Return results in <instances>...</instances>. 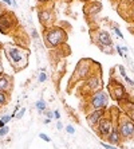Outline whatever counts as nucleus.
Returning a JSON list of instances; mask_svg holds the SVG:
<instances>
[{"mask_svg":"<svg viewBox=\"0 0 134 149\" xmlns=\"http://www.w3.org/2000/svg\"><path fill=\"white\" fill-rule=\"evenodd\" d=\"M1 51L4 52V55L14 70V73H19L28 66L30 50L27 47L19 46L16 43H3Z\"/></svg>","mask_w":134,"mask_h":149,"instance_id":"obj_1","label":"nucleus"},{"mask_svg":"<svg viewBox=\"0 0 134 149\" xmlns=\"http://www.w3.org/2000/svg\"><path fill=\"white\" fill-rule=\"evenodd\" d=\"M99 69H102L101 65L98 62H95V61H93V59H90V58L79 59L69 79V89H67V91L71 93L72 87L78 86L79 83L83 82L85 79H87L89 77H91L97 70H99Z\"/></svg>","mask_w":134,"mask_h":149,"instance_id":"obj_2","label":"nucleus"},{"mask_svg":"<svg viewBox=\"0 0 134 149\" xmlns=\"http://www.w3.org/2000/svg\"><path fill=\"white\" fill-rule=\"evenodd\" d=\"M69 40V32L62 26H51L43 30V42L44 46L50 50L60 49L67 45Z\"/></svg>","mask_w":134,"mask_h":149,"instance_id":"obj_3","label":"nucleus"},{"mask_svg":"<svg viewBox=\"0 0 134 149\" xmlns=\"http://www.w3.org/2000/svg\"><path fill=\"white\" fill-rule=\"evenodd\" d=\"M103 89V78H102V69L97 70L91 77H89L87 79L81 82L76 87V94H79V97L82 100H86L91 94L97 93Z\"/></svg>","mask_w":134,"mask_h":149,"instance_id":"obj_4","label":"nucleus"},{"mask_svg":"<svg viewBox=\"0 0 134 149\" xmlns=\"http://www.w3.org/2000/svg\"><path fill=\"white\" fill-rule=\"evenodd\" d=\"M109 100H110L109 93L105 89H102V90L91 94L90 97H87L83 101H85V108H87L89 111H91V110H99V109H107L109 108Z\"/></svg>","mask_w":134,"mask_h":149,"instance_id":"obj_5","label":"nucleus"},{"mask_svg":"<svg viewBox=\"0 0 134 149\" xmlns=\"http://www.w3.org/2000/svg\"><path fill=\"white\" fill-rule=\"evenodd\" d=\"M107 93H109L111 100L117 101L118 104L130 98L129 93H127L126 89H125V85L121 82V81H118L115 75H110L109 86H107Z\"/></svg>","mask_w":134,"mask_h":149,"instance_id":"obj_6","label":"nucleus"},{"mask_svg":"<svg viewBox=\"0 0 134 149\" xmlns=\"http://www.w3.org/2000/svg\"><path fill=\"white\" fill-rule=\"evenodd\" d=\"M115 125H117L118 132L122 137V141H130L134 139V122L125 113H122V110H121L119 117L115 121Z\"/></svg>","mask_w":134,"mask_h":149,"instance_id":"obj_7","label":"nucleus"},{"mask_svg":"<svg viewBox=\"0 0 134 149\" xmlns=\"http://www.w3.org/2000/svg\"><path fill=\"white\" fill-rule=\"evenodd\" d=\"M115 121L117 120H114L113 117H111L110 114H109V111L106 110V114H105V117L101 120L99 122H98V125H97L95 128H94V132H95V134L99 137V139L102 140H106L107 136L111 133V130L114 129V126H115Z\"/></svg>","mask_w":134,"mask_h":149,"instance_id":"obj_8","label":"nucleus"},{"mask_svg":"<svg viewBox=\"0 0 134 149\" xmlns=\"http://www.w3.org/2000/svg\"><path fill=\"white\" fill-rule=\"evenodd\" d=\"M17 28V17L11 11H4L0 15V34L7 35L10 32H14Z\"/></svg>","mask_w":134,"mask_h":149,"instance_id":"obj_9","label":"nucleus"},{"mask_svg":"<svg viewBox=\"0 0 134 149\" xmlns=\"http://www.w3.org/2000/svg\"><path fill=\"white\" fill-rule=\"evenodd\" d=\"M38 19L40 22V24L43 28L51 27L55 24V15H54V10H52V1L50 4V7H47V3L43 6H38Z\"/></svg>","mask_w":134,"mask_h":149,"instance_id":"obj_10","label":"nucleus"},{"mask_svg":"<svg viewBox=\"0 0 134 149\" xmlns=\"http://www.w3.org/2000/svg\"><path fill=\"white\" fill-rule=\"evenodd\" d=\"M90 36H91V42H93L95 46H98V47H102V46H113L111 35L107 31H105V30L91 31L90 32Z\"/></svg>","mask_w":134,"mask_h":149,"instance_id":"obj_11","label":"nucleus"},{"mask_svg":"<svg viewBox=\"0 0 134 149\" xmlns=\"http://www.w3.org/2000/svg\"><path fill=\"white\" fill-rule=\"evenodd\" d=\"M101 11H102V3L99 0H90V1H86L85 6H83V14L86 17H90V19L95 17Z\"/></svg>","mask_w":134,"mask_h":149,"instance_id":"obj_12","label":"nucleus"},{"mask_svg":"<svg viewBox=\"0 0 134 149\" xmlns=\"http://www.w3.org/2000/svg\"><path fill=\"white\" fill-rule=\"evenodd\" d=\"M107 109H99V110H91L86 113V122L91 129H94L98 125V122L105 117Z\"/></svg>","mask_w":134,"mask_h":149,"instance_id":"obj_13","label":"nucleus"},{"mask_svg":"<svg viewBox=\"0 0 134 149\" xmlns=\"http://www.w3.org/2000/svg\"><path fill=\"white\" fill-rule=\"evenodd\" d=\"M14 89V79L12 77L8 74L1 73L0 74V91H6V93L11 94Z\"/></svg>","mask_w":134,"mask_h":149,"instance_id":"obj_14","label":"nucleus"},{"mask_svg":"<svg viewBox=\"0 0 134 149\" xmlns=\"http://www.w3.org/2000/svg\"><path fill=\"white\" fill-rule=\"evenodd\" d=\"M119 106H121L122 113H125V114L134 122V101H131V98H129V100H126V101L119 102Z\"/></svg>","mask_w":134,"mask_h":149,"instance_id":"obj_15","label":"nucleus"},{"mask_svg":"<svg viewBox=\"0 0 134 149\" xmlns=\"http://www.w3.org/2000/svg\"><path fill=\"white\" fill-rule=\"evenodd\" d=\"M107 144H111V145H119V144H122V137H121L119 132H118V128H117V125L114 126V129L111 130V133L109 136H107V139H106Z\"/></svg>","mask_w":134,"mask_h":149,"instance_id":"obj_16","label":"nucleus"},{"mask_svg":"<svg viewBox=\"0 0 134 149\" xmlns=\"http://www.w3.org/2000/svg\"><path fill=\"white\" fill-rule=\"evenodd\" d=\"M134 3V0H119V7H118V14L121 15V16L124 17V19H126L127 14L126 12H129V8H130V6Z\"/></svg>","mask_w":134,"mask_h":149,"instance_id":"obj_17","label":"nucleus"},{"mask_svg":"<svg viewBox=\"0 0 134 149\" xmlns=\"http://www.w3.org/2000/svg\"><path fill=\"white\" fill-rule=\"evenodd\" d=\"M11 94L6 93V91H0V108H6L10 104Z\"/></svg>","mask_w":134,"mask_h":149,"instance_id":"obj_18","label":"nucleus"},{"mask_svg":"<svg viewBox=\"0 0 134 149\" xmlns=\"http://www.w3.org/2000/svg\"><path fill=\"white\" fill-rule=\"evenodd\" d=\"M35 108L38 109L39 113H44V111L47 110V104H46L44 100H38L35 102Z\"/></svg>","mask_w":134,"mask_h":149,"instance_id":"obj_19","label":"nucleus"},{"mask_svg":"<svg viewBox=\"0 0 134 149\" xmlns=\"http://www.w3.org/2000/svg\"><path fill=\"white\" fill-rule=\"evenodd\" d=\"M99 50L102 52H105V54H107V55H113L115 49H114L113 46H102V47H99Z\"/></svg>","mask_w":134,"mask_h":149,"instance_id":"obj_20","label":"nucleus"},{"mask_svg":"<svg viewBox=\"0 0 134 149\" xmlns=\"http://www.w3.org/2000/svg\"><path fill=\"white\" fill-rule=\"evenodd\" d=\"M111 30H113L114 32H115V35H117L118 38H121V39H124V34L121 32V30H119V27H118L117 24H111Z\"/></svg>","mask_w":134,"mask_h":149,"instance_id":"obj_21","label":"nucleus"},{"mask_svg":"<svg viewBox=\"0 0 134 149\" xmlns=\"http://www.w3.org/2000/svg\"><path fill=\"white\" fill-rule=\"evenodd\" d=\"M47 79H48V75H47L46 71H42V73L38 75V82L39 83H44Z\"/></svg>","mask_w":134,"mask_h":149,"instance_id":"obj_22","label":"nucleus"},{"mask_svg":"<svg viewBox=\"0 0 134 149\" xmlns=\"http://www.w3.org/2000/svg\"><path fill=\"white\" fill-rule=\"evenodd\" d=\"M127 14H129V16H126V17H127L126 20L134 22V3L130 6V8H129V12H127Z\"/></svg>","mask_w":134,"mask_h":149,"instance_id":"obj_23","label":"nucleus"},{"mask_svg":"<svg viewBox=\"0 0 134 149\" xmlns=\"http://www.w3.org/2000/svg\"><path fill=\"white\" fill-rule=\"evenodd\" d=\"M114 49H115V51L118 52V55H119V56H122V58L127 59V55H126V54H125V51H124V50H122V47H121L119 45H117V46H115V47H114Z\"/></svg>","mask_w":134,"mask_h":149,"instance_id":"obj_24","label":"nucleus"},{"mask_svg":"<svg viewBox=\"0 0 134 149\" xmlns=\"http://www.w3.org/2000/svg\"><path fill=\"white\" fill-rule=\"evenodd\" d=\"M117 70H118V71H119V75L122 77V78H125V77H127V74H126V70H125L124 65H118V66H117Z\"/></svg>","mask_w":134,"mask_h":149,"instance_id":"obj_25","label":"nucleus"},{"mask_svg":"<svg viewBox=\"0 0 134 149\" xmlns=\"http://www.w3.org/2000/svg\"><path fill=\"white\" fill-rule=\"evenodd\" d=\"M12 118H14V117H12V116L4 114V116H1V117H0V120H1V121H3V122H4V124H6V125H7L8 122H10L11 120H12Z\"/></svg>","mask_w":134,"mask_h":149,"instance_id":"obj_26","label":"nucleus"},{"mask_svg":"<svg viewBox=\"0 0 134 149\" xmlns=\"http://www.w3.org/2000/svg\"><path fill=\"white\" fill-rule=\"evenodd\" d=\"M8 132H10V128H8L7 125L3 126V128H0V137H4L6 134H8Z\"/></svg>","mask_w":134,"mask_h":149,"instance_id":"obj_27","label":"nucleus"},{"mask_svg":"<svg viewBox=\"0 0 134 149\" xmlns=\"http://www.w3.org/2000/svg\"><path fill=\"white\" fill-rule=\"evenodd\" d=\"M101 145L103 146L105 149H119L118 146H115V145H111V144H107V142H101Z\"/></svg>","mask_w":134,"mask_h":149,"instance_id":"obj_28","label":"nucleus"},{"mask_svg":"<svg viewBox=\"0 0 134 149\" xmlns=\"http://www.w3.org/2000/svg\"><path fill=\"white\" fill-rule=\"evenodd\" d=\"M24 113H26V108H20V109H19V111L16 113V116H15V118H17V120H19V118H22L24 116Z\"/></svg>","mask_w":134,"mask_h":149,"instance_id":"obj_29","label":"nucleus"},{"mask_svg":"<svg viewBox=\"0 0 134 149\" xmlns=\"http://www.w3.org/2000/svg\"><path fill=\"white\" fill-rule=\"evenodd\" d=\"M66 132L69 133V134H74V133H75V129H74L72 125H67V126H66Z\"/></svg>","mask_w":134,"mask_h":149,"instance_id":"obj_30","label":"nucleus"},{"mask_svg":"<svg viewBox=\"0 0 134 149\" xmlns=\"http://www.w3.org/2000/svg\"><path fill=\"white\" fill-rule=\"evenodd\" d=\"M39 137H40L43 141H46V142H51V139H50L47 134H44V133H40V134H39Z\"/></svg>","mask_w":134,"mask_h":149,"instance_id":"obj_31","label":"nucleus"},{"mask_svg":"<svg viewBox=\"0 0 134 149\" xmlns=\"http://www.w3.org/2000/svg\"><path fill=\"white\" fill-rule=\"evenodd\" d=\"M124 81L127 83V85H129V86L134 87V81L131 79V78H129V77H125V78H124Z\"/></svg>","mask_w":134,"mask_h":149,"instance_id":"obj_32","label":"nucleus"},{"mask_svg":"<svg viewBox=\"0 0 134 149\" xmlns=\"http://www.w3.org/2000/svg\"><path fill=\"white\" fill-rule=\"evenodd\" d=\"M44 113H46V118H50V120L54 118V111L52 110H46Z\"/></svg>","mask_w":134,"mask_h":149,"instance_id":"obj_33","label":"nucleus"},{"mask_svg":"<svg viewBox=\"0 0 134 149\" xmlns=\"http://www.w3.org/2000/svg\"><path fill=\"white\" fill-rule=\"evenodd\" d=\"M54 118H55L56 121H59V120H60V111H59V110H54Z\"/></svg>","mask_w":134,"mask_h":149,"instance_id":"obj_34","label":"nucleus"},{"mask_svg":"<svg viewBox=\"0 0 134 149\" xmlns=\"http://www.w3.org/2000/svg\"><path fill=\"white\" fill-rule=\"evenodd\" d=\"M56 129H58V130H62V129H63V124L60 122V120H59V121H56Z\"/></svg>","mask_w":134,"mask_h":149,"instance_id":"obj_35","label":"nucleus"},{"mask_svg":"<svg viewBox=\"0 0 134 149\" xmlns=\"http://www.w3.org/2000/svg\"><path fill=\"white\" fill-rule=\"evenodd\" d=\"M31 35H32V36H34L35 39H38V38H39V34H38V31H36L35 28H34V30H32V31H31Z\"/></svg>","mask_w":134,"mask_h":149,"instance_id":"obj_36","label":"nucleus"},{"mask_svg":"<svg viewBox=\"0 0 134 149\" xmlns=\"http://www.w3.org/2000/svg\"><path fill=\"white\" fill-rule=\"evenodd\" d=\"M0 1H1V3H4V4H7V6H11V4H12V1H11V0H0Z\"/></svg>","mask_w":134,"mask_h":149,"instance_id":"obj_37","label":"nucleus"},{"mask_svg":"<svg viewBox=\"0 0 134 149\" xmlns=\"http://www.w3.org/2000/svg\"><path fill=\"white\" fill-rule=\"evenodd\" d=\"M48 1H51V0H38L39 4H44V3H48Z\"/></svg>","mask_w":134,"mask_h":149,"instance_id":"obj_38","label":"nucleus"},{"mask_svg":"<svg viewBox=\"0 0 134 149\" xmlns=\"http://www.w3.org/2000/svg\"><path fill=\"white\" fill-rule=\"evenodd\" d=\"M43 122H44L46 125H48L50 122H51V120H50V118H44V121H43Z\"/></svg>","mask_w":134,"mask_h":149,"instance_id":"obj_39","label":"nucleus"},{"mask_svg":"<svg viewBox=\"0 0 134 149\" xmlns=\"http://www.w3.org/2000/svg\"><path fill=\"white\" fill-rule=\"evenodd\" d=\"M3 73V65H1V58H0V74Z\"/></svg>","mask_w":134,"mask_h":149,"instance_id":"obj_40","label":"nucleus"},{"mask_svg":"<svg viewBox=\"0 0 134 149\" xmlns=\"http://www.w3.org/2000/svg\"><path fill=\"white\" fill-rule=\"evenodd\" d=\"M12 1V4H14V7H17V3H16V0H11Z\"/></svg>","mask_w":134,"mask_h":149,"instance_id":"obj_41","label":"nucleus"},{"mask_svg":"<svg viewBox=\"0 0 134 149\" xmlns=\"http://www.w3.org/2000/svg\"><path fill=\"white\" fill-rule=\"evenodd\" d=\"M111 3H113L114 6H115V4H117V3H119V0H111Z\"/></svg>","mask_w":134,"mask_h":149,"instance_id":"obj_42","label":"nucleus"},{"mask_svg":"<svg viewBox=\"0 0 134 149\" xmlns=\"http://www.w3.org/2000/svg\"><path fill=\"white\" fill-rule=\"evenodd\" d=\"M3 126H6V124H4V122L0 120V128H3Z\"/></svg>","mask_w":134,"mask_h":149,"instance_id":"obj_43","label":"nucleus"},{"mask_svg":"<svg viewBox=\"0 0 134 149\" xmlns=\"http://www.w3.org/2000/svg\"><path fill=\"white\" fill-rule=\"evenodd\" d=\"M4 11H6V10H4V8H3V7H1V6H0V15H1V14H3V12H4Z\"/></svg>","mask_w":134,"mask_h":149,"instance_id":"obj_44","label":"nucleus"},{"mask_svg":"<svg viewBox=\"0 0 134 149\" xmlns=\"http://www.w3.org/2000/svg\"><path fill=\"white\" fill-rule=\"evenodd\" d=\"M122 50H124L125 52H127V51H129V49H127V47H122Z\"/></svg>","mask_w":134,"mask_h":149,"instance_id":"obj_45","label":"nucleus"},{"mask_svg":"<svg viewBox=\"0 0 134 149\" xmlns=\"http://www.w3.org/2000/svg\"><path fill=\"white\" fill-rule=\"evenodd\" d=\"M81 1H85V3H86V1H90V0H81Z\"/></svg>","mask_w":134,"mask_h":149,"instance_id":"obj_46","label":"nucleus"},{"mask_svg":"<svg viewBox=\"0 0 134 149\" xmlns=\"http://www.w3.org/2000/svg\"><path fill=\"white\" fill-rule=\"evenodd\" d=\"M130 30H131V32H133V35H134V28H130Z\"/></svg>","mask_w":134,"mask_h":149,"instance_id":"obj_47","label":"nucleus"}]
</instances>
